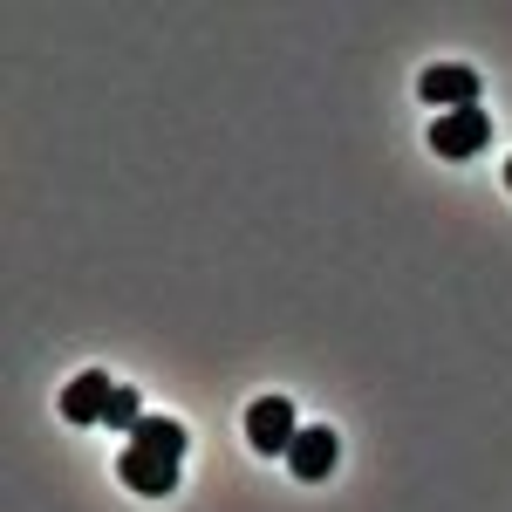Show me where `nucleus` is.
Returning a JSON list of instances; mask_svg holds the SVG:
<instances>
[{"label": "nucleus", "mask_w": 512, "mask_h": 512, "mask_svg": "<svg viewBox=\"0 0 512 512\" xmlns=\"http://www.w3.org/2000/svg\"><path fill=\"white\" fill-rule=\"evenodd\" d=\"M417 96L431 103L437 117H444V110H478V69H465V62H437V69L417 76Z\"/></svg>", "instance_id": "nucleus-3"}, {"label": "nucleus", "mask_w": 512, "mask_h": 512, "mask_svg": "<svg viewBox=\"0 0 512 512\" xmlns=\"http://www.w3.org/2000/svg\"><path fill=\"white\" fill-rule=\"evenodd\" d=\"M506 192H512V158H506Z\"/></svg>", "instance_id": "nucleus-9"}, {"label": "nucleus", "mask_w": 512, "mask_h": 512, "mask_svg": "<svg viewBox=\"0 0 512 512\" xmlns=\"http://www.w3.org/2000/svg\"><path fill=\"white\" fill-rule=\"evenodd\" d=\"M294 437H301V417H294L287 396H260V403L246 410V444H253L260 458H287Z\"/></svg>", "instance_id": "nucleus-1"}, {"label": "nucleus", "mask_w": 512, "mask_h": 512, "mask_svg": "<svg viewBox=\"0 0 512 512\" xmlns=\"http://www.w3.org/2000/svg\"><path fill=\"white\" fill-rule=\"evenodd\" d=\"M117 472H123V485H130L137 499H171V492H178V465L158 458V451H144V444H123Z\"/></svg>", "instance_id": "nucleus-4"}, {"label": "nucleus", "mask_w": 512, "mask_h": 512, "mask_svg": "<svg viewBox=\"0 0 512 512\" xmlns=\"http://www.w3.org/2000/svg\"><path fill=\"white\" fill-rule=\"evenodd\" d=\"M110 390H117V383H110L103 369H82L76 383L62 390V417H69V424H103V410H110Z\"/></svg>", "instance_id": "nucleus-6"}, {"label": "nucleus", "mask_w": 512, "mask_h": 512, "mask_svg": "<svg viewBox=\"0 0 512 512\" xmlns=\"http://www.w3.org/2000/svg\"><path fill=\"white\" fill-rule=\"evenodd\" d=\"M485 144H492V117H485V110H444V117L431 123V151L451 158V164L478 158Z\"/></svg>", "instance_id": "nucleus-2"}, {"label": "nucleus", "mask_w": 512, "mask_h": 512, "mask_svg": "<svg viewBox=\"0 0 512 512\" xmlns=\"http://www.w3.org/2000/svg\"><path fill=\"white\" fill-rule=\"evenodd\" d=\"M130 444H144V451H158V458L178 465V458H185V424H178V417H144V424L130 431Z\"/></svg>", "instance_id": "nucleus-7"}, {"label": "nucleus", "mask_w": 512, "mask_h": 512, "mask_svg": "<svg viewBox=\"0 0 512 512\" xmlns=\"http://www.w3.org/2000/svg\"><path fill=\"white\" fill-rule=\"evenodd\" d=\"M335 451H342V444H335V431H328V424H301L294 451H287V472L315 485V478H328V472H335Z\"/></svg>", "instance_id": "nucleus-5"}, {"label": "nucleus", "mask_w": 512, "mask_h": 512, "mask_svg": "<svg viewBox=\"0 0 512 512\" xmlns=\"http://www.w3.org/2000/svg\"><path fill=\"white\" fill-rule=\"evenodd\" d=\"M103 424H110V431H137V424H144V403H137V390H110V410H103Z\"/></svg>", "instance_id": "nucleus-8"}]
</instances>
